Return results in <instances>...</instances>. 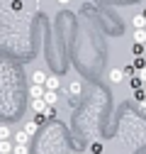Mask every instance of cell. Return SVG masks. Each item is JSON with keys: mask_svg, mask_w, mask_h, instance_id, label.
Here are the masks:
<instances>
[{"mask_svg": "<svg viewBox=\"0 0 146 154\" xmlns=\"http://www.w3.org/2000/svg\"><path fill=\"white\" fill-rule=\"evenodd\" d=\"M136 79H139L141 83H146V66H144V69H139V76H136Z\"/></svg>", "mask_w": 146, "mask_h": 154, "instance_id": "4fadbf2b", "label": "cell"}, {"mask_svg": "<svg viewBox=\"0 0 146 154\" xmlns=\"http://www.w3.org/2000/svg\"><path fill=\"white\" fill-rule=\"evenodd\" d=\"M10 137H12V130L7 125H0V142H7Z\"/></svg>", "mask_w": 146, "mask_h": 154, "instance_id": "ba28073f", "label": "cell"}, {"mask_svg": "<svg viewBox=\"0 0 146 154\" xmlns=\"http://www.w3.org/2000/svg\"><path fill=\"white\" fill-rule=\"evenodd\" d=\"M71 3V0H59V5H68Z\"/></svg>", "mask_w": 146, "mask_h": 154, "instance_id": "e0dca14e", "label": "cell"}, {"mask_svg": "<svg viewBox=\"0 0 146 154\" xmlns=\"http://www.w3.org/2000/svg\"><path fill=\"white\" fill-rule=\"evenodd\" d=\"M141 110H144V112H146V100H141Z\"/></svg>", "mask_w": 146, "mask_h": 154, "instance_id": "ac0fdd59", "label": "cell"}, {"mask_svg": "<svg viewBox=\"0 0 146 154\" xmlns=\"http://www.w3.org/2000/svg\"><path fill=\"white\" fill-rule=\"evenodd\" d=\"M144 17H146V10H144Z\"/></svg>", "mask_w": 146, "mask_h": 154, "instance_id": "d6986e66", "label": "cell"}, {"mask_svg": "<svg viewBox=\"0 0 146 154\" xmlns=\"http://www.w3.org/2000/svg\"><path fill=\"white\" fill-rule=\"evenodd\" d=\"M46 76L49 73H44V71H34L32 73V86H44L46 83Z\"/></svg>", "mask_w": 146, "mask_h": 154, "instance_id": "3957f363", "label": "cell"}, {"mask_svg": "<svg viewBox=\"0 0 146 154\" xmlns=\"http://www.w3.org/2000/svg\"><path fill=\"white\" fill-rule=\"evenodd\" d=\"M12 152V144H10V140L7 142H0V154H10Z\"/></svg>", "mask_w": 146, "mask_h": 154, "instance_id": "7c38bea8", "label": "cell"}, {"mask_svg": "<svg viewBox=\"0 0 146 154\" xmlns=\"http://www.w3.org/2000/svg\"><path fill=\"white\" fill-rule=\"evenodd\" d=\"M15 144H22V147H27L29 144V134L22 130V132H15Z\"/></svg>", "mask_w": 146, "mask_h": 154, "instance_id": "8992f818", "label": "cell"}, {"mask_svg": "<svg viewBox=\"0 0 146 154\" xmlns=\"http://www.w3.org/2000/svg\"><path fill=\"white\" fill-rule=\"evenodd\" d=\"M42 100H44L46 105H51V108H54V105H56V100H59V93H56V91H44Z\"/></svg>", "mask_w": 146, "mask_h": 154, "instance_id": "6da1fadb", "label": "cell"}, {"mask_svg": "<svg viewBox=\"0 0 146 154\" xmlns=\"http://www.w3.org/2000/svg\"><path fill=\"white\" fill-rule=\"evenodd\" d=\"M68 93H71V95H80V81H73V83L68 86Z\"/></svg>", "mask_w": 146, "mask_h": 154, "instance_id": "8fae6325", "label": "cell"}, {"mask_svg": "<svg viewBox=\"0 0 146 154\" xmlns=\"http://www.w3.org/2000/svg\"><path fill=\"white\" fill-rule=\"evenodd\" d=\"M124 79H127L124 69H112V71H110V81H112V83H122Z\"/></svg>", "mask_w": 146, "mask_h": 154, "instance_id": "7a4b0ae2", "label": "cell"}, {"mask_svg": "<svg viewBox=\"0 0 146 154\" xmlns=\"http://www.w3.org/2000/svg\"><path fill=\"white\" fill-rule=\"evenodd\" d=\"M44 91H46L44 86H32V88H29V98H32V100H39L42 95H44Z\"/></svg>", "mask_w": 146, "mask_h": 154, "instance_id": "5b68a950", "label": "cell"}, {"mask_svg": "<svg viewBox=\"0 0 146 154\" xmlns=\"http://www.w3.org/2000/svg\"><path fill=\"white\" fill-rule=\"evenodd\" d=\"M59 86H61L59 76H46V83H44V88H46V91H59Z\"/></svg>", "mask_w": 146, "mask_h": 154, "instance_id": "277c9868", "label": "cell"}, {"mask_svg": "<svg viewBox=\"0 0 146 154\" xmlns=\"http://www.w3.org/2000/svg\"><path fill=\"white\" fill-rule=\"evenodd\" d=\"M12 152H15V154H27V147H22V144H17V147H15Z\"/></svg>", "mask_w": 146, "mask_h": 154, "instance_id": "5bb4252c", "label": "cell"}, {"mask_svg": "<svg viewBox=\"0 0 146 154\" xmlns=\"http://www.w3.org/2000/svg\"><path fill=\"white\" fill-rule=\"evenodd\" d=\"M134 54H136V56H144V49H141V44H134Z\"/></svg>", "mask_w": 146, "mask_h": 154, "instance_id": "2e32d148", "label": "cell"}, {"mask_svg": "<svg viewBox=\"0 0 146 154\" xmlns=\"http://www.w3.org/2000/svg\"><path fill=\"white\" fill-rule=\"evenodd\" d=\"M132 88H141V81L136 79V76H132Z\"/></svg>", "mask_w": 146, "mask_h": 154, "instance_id": "9a60e30c", "label": "cell"}, {"mask_svg": "<svg viewBox=\"0 0 146 154\" xmlns=\"http://www.w3.org/2000/svg\"><path fill=\"white\" fill-rule=\"evenodd\" d=\"M36 130H39V125H36V120H32V122H27V125H25V132L29 134V137H32V134H36Z\"/></svg>", "mask_w": 146, "mask_h": 154, "instance_id": "30bf717a", "label": "cell"}, {"mask_svg": "<svg viewBox=\"0 0 146 154\" xmlns=\"http://www.w3.org/2000/svg\"><path fill=\"white\" fill-rule=\"evenodd\" d=\"M134 42L136 44H146V29H134Z\"/></svg>", "mask_w": 146, "mask_h": 154, "instance_id": "9c48e42d", "label": "cell"}, {"mask_svg": "<svg viewBox=\"0 0 146 154\" xmlns=\"http://www.w3.org/2000/svg\"><path fill=\"white\" fill-rule=\"evenodd\" d=\"M132 25H134V29H146V17L144 15H134L132 17Z\"/></svg>", "mask_w": 146, "mask_h": 154, "instance_id": "52a82bcc", "label": "cell"}, {"mask_svg": "<svg viewBox=\"0 0 146 154\" xmlns=\"http://www.w3.org/2000/svg\"><path fill=\"white\" fill-rule=\"evenodd\" d=\"M144 91H146V83H144Z\"/></svg>", "mask_w": 146, "mask_h": 154, "instance_id": "ffe728a7", "label": "cell"}]
</instances>
